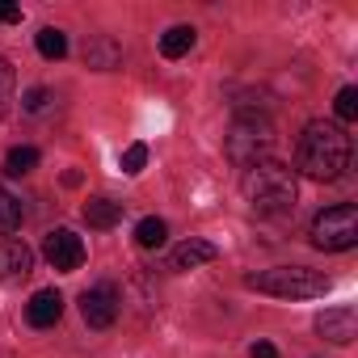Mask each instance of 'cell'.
I'll return each instance as SVG.
<instances>
[{
    "label": "cell",
    "instance_id": "obj_1",
    "mask_svg": "<svg viewBox=\"0 0 358 358\" xmlns=\"http://www.w3.org/2000/svg\"><path fill=\"white\" fill-rule=\"evenodd\" d=\"M350 164V135L345 127L337 122H308L303 135H299V148H295V169L312 182H337Z\"/></svg>",
    "mask_w": 358,
    "mask_h": 358
},
{
    "label": "cell",
    "instance_id": "obj_2",
    "mask_svg": "<svg viewBox=\"0 0 358 358\" xmlns=\"http://www.w3.org/2000/svg\"><path fill=\"white\" fill-rule=\"evenodd\" d=\"M241 194L249 199V207L257 215H278L291 211L299 199V182H295V169L278 164V160H262L253 169H245L241 177Z\"/></svg>",
    "mask_w": 358,
    "mask_h": 358
},
{
    "label": "cell",
    "instance_id": "obj_3",
    "mask_svg": "<svg viewBox=\"0 0 358 358\" xmlns=\"http://www.w3.org/2000/svg\"><path fill=\"white\" fill-rule=\"evenodd\" d=\"M245 287L262 291V295H274V299H316V295L329 291V278L312 266H274V270L245 274Z\"/></svg>",
    "mask_w": 358,
    "mask_h": 358
},
{
    "label": "cell",
    "instance_id": "obj_4",
    "mask_svg": "<svg viewBox=\"0 0 358 358\" xmlns=\"http://www.w3.org/2000/svg\"><path fill=\"white\" fill-rule=\"evenodd\" d=\"M224 152H228V160H232L236 169H253V164L270 160V152H274V127H270V118L241 114V118L228 127Z\"/></svg>",
    "mask_w": 358,
    "mask_h": 358
},
{
    "label": "cell",
    "instance_id": "obj_5",
    "mask_svg": "<svg viewBox=\"0 0 358 358\" xmlns=\"http://www.w3.org/2000/svg\"><path fill=\"white\" fill-rule=\"evenodd\" d=\"M312 245L324 249V253H345L358 245V211L354 203H337V207H324L316 220H312Z\"/></svg>",
    "mask_w": 358,
    "mask_h": 358
},
{
    "label": "cell",
    "instance_id": "obj_6",
    "mask_svg": "<svg viewBox=\"0 0 358 358\" xmlns=\"http://www.w3.org/2000/svg\"><path fill=\"white\" fill-rule=\"evenodd\" d=\"M118 312H122V295L114 282H97L80 295V316L89 329H110L118 320Z\"/></svg>",
    "mask_w": 358,
    "mask_h": 358
},
{
    "label": "cell",
    "instance_id": "obj_7",
    "mask_svg": "<svg viewBox=\"0 0 358 358\" xmlns=\"http://www.w3.org/2000/svg\"><path fill=\"white\" fill-rule=\"evenodd\" d=\"M43 257L51 262V270L72 274V270H80V262H85V241H80L72 228H51L47 241H43Z\"/></svg>",
    "mask_w": 358,
    "mask_h": 358
},
{
    "label": "cell",
    "instance_id": "obj_8",
    "mask_svg": "<svg viewBox=\"0 0 358 358\" xmlns=\"http://www.w3.org/2000/svg\"><path fill=\"white\" fill-rule=\"evenodd\" d=\"M316 333L329 337L333 345H350V341L358 337V312H354L350 303H341V308H324V312L316 316Z\"/></svg>",
    "mask_w": 358,
    "mask_h": 358
},
{
    "label": "cell",
    "instance_id": "obj_9",
    "mask_svg": "<svg viewBox=\"0 0 358 358\" xmlns=\"http://www.w3.org/2000/svg\"><path fill=\"white\" fill-rule=\"evenodd\" d=\"M34 274V249L26 241H0V282H26Z\"/></svg>",
    "mask_w": 358,
    "mask_h": 358
},
{
    "label": "cell",
    "instance_id": "obj_10",
    "mask_svg": "<svg viewBox=\"0 0 358 358\" xmlns=\"http://www.w3.org/2000/svg\"><path fill=\"white\" fill-rule=\"evenodd\" d=\"M59 316H64V295H59L55 287L30 295V303H26V320H30L34 329H51V324H59Z\"/></svg>",
    "mask_w": 358,
    "mask_h": 358
},
{
    "label": "cell",
    "instance_id": "obj_11",
    "mask_svg": "<svg viewBox=\"0 0 358 358\" xmlns=\"http://www.w3.org/2000/svg\"><path fill=\"white\" fill-rule=\"evenodd\" d=\"M122 64V47L110 38V34H89L85 38V68L93 72H114Z\"/></svg>",
    "mask_w": 358,
    "mask_h": 358
},
{
    "label": "cell",
    "instance_id": "obj_12",
    "mask_svg": "<svg viewBox=\"0 0 358 358\" xmlns=\"http://www.w3.org/2000/svg\"><path fill=\"white\" fill-rule=\"evenodd\" d=\"M220 257V249L211 245V241H182L173 253H169V270H199V266H207V262H215Z\"/></svg>",
    "mask_w": 358,
    "mask_h": 358
},
{
    "label": "cell",
    "instance_id": "obj_13",
    "mask_svg": "<svg viewBox=\"0 0 358 358\" xmlns=\"http://www.w3.org/2000/svg\"><path fill=\"white\" fill-rule=\"evenodd\" d=\"M194 38H199L194 26H169V30L160 34V55H164V59H182V55L194 47Z\"/></svg>",
    "mask_w": 358,
    "mask_h": 358
},
{
    "label": "cell",
    "instance_id": "obj_14",
    "mask_svg": "<svg viewBox=\"0 0 358 358\" xmlns=\"http://www.w3.org/2000/svg\"><path fill=\"white\" fill-rule=\"evenodd\" d=\"M118 220H122V207H118V203H110V199H89V203H85V224H89V228L106 232V228H114Z\"/></svg>",
    "mask_w": 358,
    "mask_h": 358
},
{
    "label": "cell",
    "instance_id": "obj_15",
    "mask_svg": "<svg viewBox=\"0 0 358 358\" xmlns=\"http://www.w3.org/2000/svg\"><path fill=\"white\" fill-rule=\"evenodd\" d=\"M164 241H169V228H164V220L148 215V220H139V224H135V245H139V249H160Z\"/></svg>",
    "mask_w": 358,
    "mask_h": 358
},
{
    "label": "cell",
    "instance_id": "obj_16",
    "mask_svg": "<svg viewBox=\"0 0 358 358\" xmlns=\"http://www.w3.org/2000/svg\"><path fill=\"white\" fill-rule=\"evenodd\" d=\"M34 43H38V55H43V59H64V55H68V34L55 30V26H43Z\"/></svg>",
    "mask_w": 358,
    "mask_h": 358
},
{
    "label": "cell",
    "instance_id": "obj_17",
    "mask_svg": "<svg viewBox=\"0 0 358 358\" xmlns=\"http://www.w3.org/2000/svg\"><path fill=\"white\" fill-rule=\"evenodd\" d=\"M22 220H26V211H22V203L0 186V236H9V232H17L22 228Z\"/></svg>",
    "mask_w": 358,
    "mask_h": 358
},
{
    "label": "cell",
    "instance_id": "obj_18",
    "mask_svg": "<svg viewBox=\"0 0 358 358\" xmlns=\"http://www.w3.org/2000/svg\"><path fill=\"white\" fill-rule=\"evenodd\" d=\"M38 169V148H13L9 156H5V173L9 177H26V173H34Z\"/></svg>",
    "mask_w": 358,
    "mask_h": 358
},
{
    "label": "cell",
    "instance_id": "obj_19",
    "mask_svg": "<svg viewBox=\"0 0 358 358\" xmlns=\"http://www.w3.org/2000/svg\"><path fill=\"white\" fill-rule=\"evenodd\" d=\"M13 85H17V76H13V64L0 55V118L9 114V101H13Z\"/></svg>",
    "mask_w": 358,
    "mask_h": 358
},
{
    "label": "cell",
    "instance_id": "obj_20",
    "mask_svg": "<svg viewBox=\"0 0 358 358\" xmlns=\"http://www.w3.org/2000/svg\"><path fill=\"white\" fill-rule=\"evenodd\" d=\"M333 110H337V118H341V122H354V118H358V89H354V85H345V89L337 93Z\"/></svg>",
    "mask_w": 358,
    "mask_h": 358
},
{
    "label": "cell",
    "instance_id": "obj_21",
    "mask_svg": "<svg viewBox=\"0 0 358 358\" xmlns=\"http://www.w3.org/2000/svg\"><path fill=\"white\" fill-rule=\"evenodd\" d=\"M143 164H148V148H143V143H131V148L122 152V173L135 177V173H143Z\"/></svg>",
    "mask_w": 358,
    "mask_h": 358
},
{
    "label": "cell",
    "instance_id": "obj_22",
    "mask_svg": "<svg viewBox=\"0 0 358 358\" xmlns=\"http://www.w3.org/2000/svg\"><path fill=\"white\" fill-rule=\"evenodd\" d=\"M47 101H51V93H47V89H43V85H38V89H30V93H26V97H22V106H26V110H30V114H38V110H43V106H47Z\"/></svg>",
    "mask_w": 358,
    "mask_h": 358
},
{
    "label": "cell",
    "instance_id": "obj_23",
    "mask_svg": "<svg viewBox=\"0 0 358 358\" xmlns=\"http://www.w3.org/2000/svg\"><path fill=\"white\" fill-rule=\"evenodd\" d=\"M13 22H22V9H17V5H5V0H0V26H13Z\"/></svg>",
    "mask_w": 358,
    "mask_h": 358
},
{
    "label": "cell",
    "instance_id": "obj_24",
    "mask_svg": "<svg viewBox=\"0 0 358 358\" xmlns=\"http://www.w3.org/2000/svg\"><path fill=\"white\" fill-rule=\"evenodd\" d=\"M249 354H253V358H278V350H274L270 341H253V345H249Z\"/></svg>",
    "mask_w": 358,
    "mask_h": 358
}]
</instances>
